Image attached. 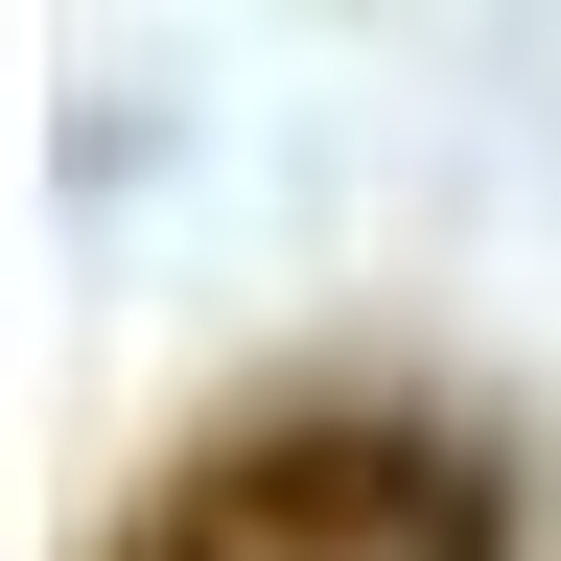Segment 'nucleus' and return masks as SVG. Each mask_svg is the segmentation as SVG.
Instances as JSON below:
<instances>
[{
  "label": "nucleus",
  "instance_id": "nucleus-1",
  "mask_svg": "<svg viewBox=\"0 0 561 561\" xmlns=\"http://www.w3.org/2000/svg\"><path fill=\"white\" fill-rule=\"evenodd\" d=\"M117 561H515V468L398 398H280L140 491Z\"/></svg>",
  "mask_w": 561,
  "mask_h": 561
}]
</instances>
